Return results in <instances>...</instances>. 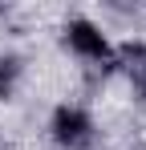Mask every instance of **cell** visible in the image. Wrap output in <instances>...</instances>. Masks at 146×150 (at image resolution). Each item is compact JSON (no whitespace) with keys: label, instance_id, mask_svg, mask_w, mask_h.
<instances>
[{"label":"cell","instance_id":"3","mask_svg":"<svg viewBox=\"0 0 146 150\" xmlns=\"http://www.w3.org/2000/svg\"><path fill=\"white\" fill-rule=\"evenodd\" d=\"M21 77H24V65L16 61V57H0V98H8Z\"/></svg>","mask_w":146,"mask_h":150},{"label":"cell","instance_id":"2","mask_svg":"<svg viewBox=\"0 0 146 150\" xmlns=\"http://www.w3.org/2000/svg\"><path fill=\"white\" fill-rule=\"evenodd\" d=\"M65 49L81 61V65H110L118 49H114V41L106 37V28L94 25V21H85V16H73L69 25H65Z\"/></svg>","mask_w":146,"mask_h":150},{"label":"cell","instance_id":"1","mask_svg":"<svg viewBox=\"0 0 146 150\" xmlns=\"http://www.w3.org/2000/svg\"><path fill=\"white\" fill-rule=\"evenodd\" d=\"M49 138L57 142L61 150H89L97 138V122L94 114L77 101H61L49 118Z\"/></svg>","mask_w":146,"mask_h":150}]
</instances>
